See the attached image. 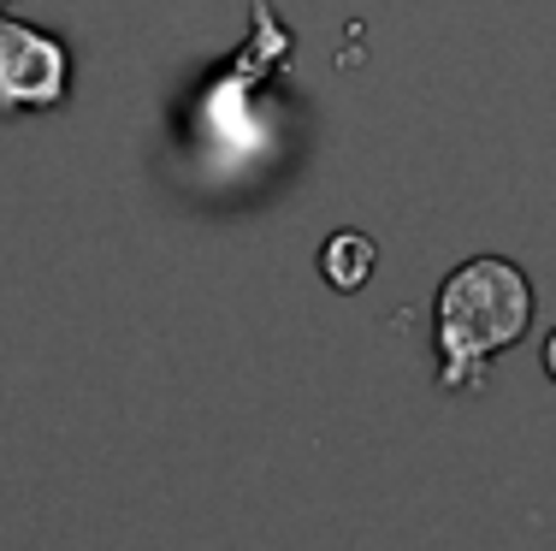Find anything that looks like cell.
I'll list each match as a JSON object with an SVG mask.
<instances>
[{"mask_svg":"<svg viewBox=\"0 0 556 551\" xmlns=\"http://www.w3.org/2000/svg\"><path fill=\"white\" fill-rule=\"evenodd\" d=\"M533 326V285L515 261L503 255H473L439 285L432 333H439V386L444 391H480L485 362L497 350L521 345Z\"/></svg>","mask_w":556,"mask_h":551,"instance_id":"cell-1","label":"cell"},{"mask_svg":"<svg viewBox=\"0 0 556 551\" xmlns=\"http://www.w3.org/2000/svg\"><path fill=\"white\" fill-rule=\"evenodd\" d=\"M65 101V48L0 12V113H36Z\"/></svg>","mask_w":556,"mask_h":551,"instance_id":"cell-2","label":"cell"},{"mask_svg":"<svg viewBox=\"0 0 556 551\" xmlns=\"http://www.w3.org/2000/svg\"><path fill=\"white\" fill-rule=\"evenodd\" d=\"M374 255H379V249L367 243L362 231H338V238L320 249V273H326V285H338V291H362L367 273H374Z\"/></svg>","mask_w":556,"mask_h":551,"instance_id":"cell-3","label":"cell"},{"mask_svg":"<svg viewBox=\"0 0 556 551\" xmlns=\"http://www.w3.org/2000/svg\"><path fill=\"white\" fill-rule=\"evenodd\" d=\"M545 374H551V379H556V333H551V338H545Z\"/></svg>","mask_w":556,"mask_h":551,"instance_id":"cell-4","label":"cell"}]
</instances>
